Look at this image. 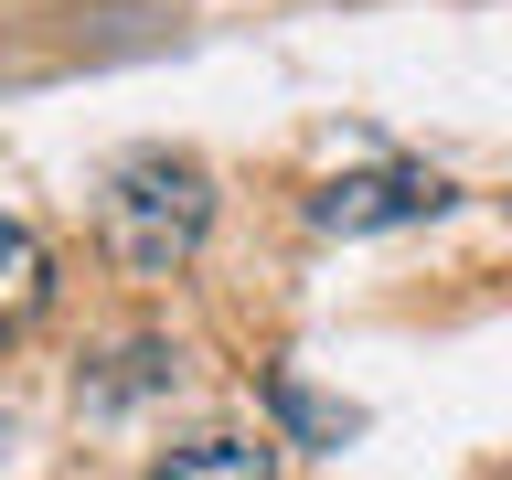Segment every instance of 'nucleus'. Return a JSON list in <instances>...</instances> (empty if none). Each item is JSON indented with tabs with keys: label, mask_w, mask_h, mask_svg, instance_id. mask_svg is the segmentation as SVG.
Listing matches in <instances>:
<instances>
[{
	"label": "nucleus",
	"mask_w": 512,
	"mask_h": 480,
	"mask_svg": "<svg viewBox=\"0 0 512 480\" xmlns=\"http://www.w3.org/2000/svg\"><path fill=\"white\" fill-rule=\"evenodd\" d=\"M427 214H448V182L427 160H374V171H342L310 192L320 235H384V224H427Z\"/></svg>",
	"instance_id": "nucleus-2"
},
{
	"label": "nucleus",
	"mask_w": 512,
	"mask_h": 480,
	"mask_svg": "<svg viewBox=\"0 0 512 480\" xmlns=\"http://www.w3.org/2000/svg\"><path fill=\"white\" fill-rule=\"evenodd\" d=\"M214 235V171L192 150H128L96 192V246L128 278H182Z\"/></svg>",
	"instance_id": "nucleus-1"
},
{
	"label": "nucleus",
	"mask_w": 512,
	"mask_h": 480,
	"mask_svg": "<svg viewBox=\"0 0 512 480\" xmlns=\"http://www.w3.org/2000/svg\"><path fill=\"white\" fill-rule=\"evenodd\" d=\"M278 416L299 427V438H352V416H342V406H320L310 384H278Z\"/></svg>",
	"instance_id": "nucleus-5"
},
{
	"label": "nucleus",
	"mask_w": 512,
	"mask_h": 480,
	"mask_svg": "<svg viewBox=\"0 0 512 480\" xmlns=\"http://www.w3.org/2000/svg\"><path fill=\"white\" fill-rule=\"evenodd\" d=\"M43 288H54V256H43V235L0 214V331L43 310Z\"/></svg>",
	"instance_id": "nucleus-4"
},
{
	"label": "nucleus",
	"mask_w": 512,
	"mask_h": 480,
	"mask_svg": "<svg viewBox=\"0 0 512 480\" xmlns=\"http://www.w3.org/2000/svg\"><path fill=\"white\" fill-rule=\"evenodd\" d=\"M150 480H278V448L267 438H192V448H171Z\"/></svg>",
	"instance_id": "nucleus-3"
}]
</instances>
